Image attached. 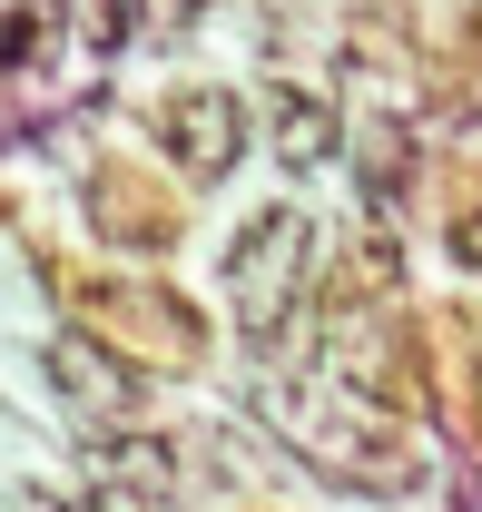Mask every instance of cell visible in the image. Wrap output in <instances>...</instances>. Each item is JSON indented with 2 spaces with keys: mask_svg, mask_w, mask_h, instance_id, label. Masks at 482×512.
I'll list each match as a JSON object with an SVG mask.
<instances>
[{
  "mask_svg": "<svg viewBox=\"0 0 482 512\" xmlns=\"http://www.w3.org/2000/svg\"><path fill=\"white\" fill-rule=\"evenodd\" d=\"M158 138H168V158H178L187 178H227L246 158V99L237 89H178L158 109Z\"/></svg>",
  "mask_w": 482,
  "mask_h": 512,
  "instance_id": "obj_2",
  "label": "cell"
},
{
  "mask_svg": "<svg viewBox=\"0 0 482 512\" xmlns=\"http://www.w3.org/2000/svg\"><path fill=\"white\" fill-rule=\"evenodd\" d=\"M276 158L286 168H325L335 158V109L305 99V89H276Z\"/></svg>",
  "mask_w": 482,
  "mask_h": 512,
  "instance_id": "obj_4",
  "label": "cell"
},
{
  "mask_svg": "<svg viewBox=\"0 0 482 512\" xmlns=\"http://www.w3.org/2000/svg\"><path fill=\"white\" fill-rule=\"evenodd\" d=\"M109 473H119L128 493H168V444H119V463H109Z\"/></svg>",
  "mask_w": 482,
  "mask_h": 512,
  "instance_id": "obj_5",
  "label": "cell"
},
{
  "mask_svg": "<svg viewBox=\"0 0 482 512\" xmlns=\"http://www.w3.org/2000/svg\"><path fill=\"white\" fill-rule=\"evenodd\" d=\"M50 375H60V394L89 404V414H128V404H138V375H128L109 345H89V335H60V345H50Z\"/></svg>",
  "mask_w": 482,
  "mask_h": 512,
  "instance_id": "obj_3",
  "label": "cell"
},
{
  "mask_svg": "<svg viewBox=\"0 0 482 512\" xmlns=\"http://www.w3.org/2000/svg\"><path fill=\"white\" fill-rule=\"evenodd\" d=\"M305 256H315L305 207H256L237 227V247H227V296H237V325L256 345L286 335V306H296V286H305Z\"/></svg>",
  "mask_w": 482,
  "mask_h": 512,
  "instance_id": "obj_1",
  "label": "cell"
},
{
  "mask_svg": "<svg viewBox=\"0 0 482 512\" xmlns=\"http://www.w3.org/2000/svg\"><path fill=\"white\" fill-rule=\"evenodd\" d=\"M453 266H473V276H482V207H473V217H453Z\"/></svg>",
  "mask_w": 482,
  "mask_h": 512,
  "instance_id": "obj_6",
  "label": "cell"
}]
</instances>
